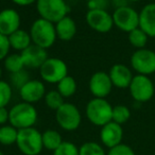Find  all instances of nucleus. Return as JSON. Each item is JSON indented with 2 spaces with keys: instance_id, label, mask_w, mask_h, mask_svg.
Here are the masks:
<instances>
[{
  "instance_id": "f257e3e1",
  "label": "nucleus",
  "mask_w": 155,
  "mask_h": 155,
  "mask_svg": "<svg viewBox=\"0 0 155 155\" xmlns=\"http://www.w3.org/2000/svg\"><path fill=\"white\" fill-rule=\"evenodd\" d=\"M29 32L31 35L32 44L46 50L51 48L58 38L55 25L41 17L33 22Z\"/></svg>"
},
{
  "instance_id": "f03ea898",
  "label": "nucleus",
  "mask_w": 155,
  "mask_h": 155,
  "mask_svg": "<svg viewBox=\"0 0 155 155\" xmlns=\"http://www.w3.org/2000/svg\"><path fill=\"white\" fill-rule=\"evenodd\" d=\"M9 122L17 130L33 127L36 123L38 114L35 106L27 102H19L9 110Z\"/></svg>"
},
{
  "instance_id": "7ed1b4c3",
  "label": "nucleus",
  "mask_w": 155,
  "mask_h": 155,
  "mask_svg": "<svg viewBox=\"0 0 155 155\" xmlns=\"http://www.w3.org/2000/svg\"><path fill=\"white\" fill-rule=\"evenodd\" d=\"M85 114L91 123L97 127H103L112 121L113 106L106 99L93 98L87 103Z\"/></svg>"
},
{
  "instance_id": "20e7f679",
  "label": "nucleus",
  "mask_w": 155,
  "mask_h": 155,
  "mask_svg": "<svg viewBox=\"0 0 155 155\" xmlns=\"http://www.w3.org/2000/svg\"><path fill=\"white\" fill-rule=\"evenodd\" d=\"M16 144L22 154L38 155L44 149L41 133L34 127L18 130Z\"/></svg>"
},
{
  "instance_id": "39448f33",
  "label": "nucleus",
  "mask_w": 155,
  "mask_h": 155,
  "mask_svg": "<svg viewBox=\"0 0 155 155\" xmlns=\"http://www.w3.org/2000/svg\"><path fill=\"white\" fill-rule=\"evenodd\" d=\"M35 5L41 18L53 24H56L69 13V7L65 0H37Z\"/></svg>"
},
{
  "instance_id": "423d86ee",
  "label": "nucleus",
  "mask_w": 155,
  "mask_h": 155,
  "mask_svg": "<svg viewBox=\"0 0 155 155\" xmlns=\"http://www.w3.org/2000/svg\"><path fill=\"white\" fill-rule=\"evenodd\" d=\"M129 91L134 101L146 103L155 96V83L149 78V75L136 74L130 84Z\"/></svg>"
},
{
  "instance_id": "0eeeda50",
  "label": "nucleus",
  "mask_w": 155,
  "mask_h": 155,
  "mask_svg": "<svg viewBox=\"0 0 155 155\" xmlns=\"http://www.w3.org/2000/svg\"><path fill=\"white\" fill-rule=\"evenodd\" d=\"M39 74L43 82L58 84L62 79L68 75V66L58 58H48L39 68Z\"/></svg>"
},
{
  "instance_id": "6e6552de",
  "label": "nucleus",
  "mask_w": 155,
  "mask_h": 155,
  "mask_svg": "<svg viewBox=\"0 0 155 155\" xmlns=\"http://www.w3.org/2000/svg\"><path fill=\"white\" fill-rule=\"evenodd\" d=\"M55 120L61 129L65 131H75L80 127L82 115L74 104L65 102L58 110H55Z\"/></svg>"
},
{
  "instance_id": "1a4fd4ad",
  "label": "nucleus",
  "mask_w": 155,
  "mask_h": 155,
  "mask_svg": "<svg viewBox=\"0 0 155 155\" xmlns=\"http://www.w3.org/2000/svg\"><path fill=\"white\" fill-rule=\"evenodd\" d=\"M130 63L137 74H153L155 72V52L148 48L137 49L132 54Z\"/></svg>"
},
{
  "instance_id": "9d476101",
  "label": "nucleus",
  "mask_w": 155,
  "mask_h": 155,
  "mask_svg": "<svg viewBox=\"0 0 155 155\" xmlns=\"http://www.w3.org/2000/svg\"><path fill=\"white\" fill-rule=\"evenodd\" d=\"M112 15L114 26L123 32L130 33L139 27V13L130 5L115 9Z\"/></svg>"
},
{
  "instance_id": "9b49d317",
  "label": "nucleus",
  "mask_w": 155,
  "mask_h": 155,
  "mask_svg": "<svg viewBox=\"0 0 155 155\" xmlns=\"http://www.w3.org/2000/svg\"><path fill=\"white\" fill-rule=\"evenodd\" d=\"M85 18L89 28L98 33H107L114 27L113 15L107 10H88Z\"/></svg>"
},
{
  "instance_id": "f8f14e48",
  "label": "nucleus",
  "mask_w": 155,
  "mask_h": 155,
  "mask_svg": "<svg viewBox=\"0 0 155 155\" xmlns=\"http://www.w3.org/2000/svg\"><path fill=\"white\" fill-rule=\"evenodd\" d=\"M113 83L110 81V74L105 71H97L89 79L88 88L94 98H103L106 99L112 93Z\"/></svg>"
},
{
  "instance_id": "ddd939ff",
  "label": "nucleus",
  "mask_w": 155,
  "mask_h": 155,
  "mask_svg": "<svg viewBox=\"0 0 155 155\" xmlns=\"http://www.w3.org/2000/svg\"><path fill=\"white\" fill-rule=\"evenodd\" d=\"M46 86L41 80H30L19 89V96L21 100L27 103L34 104L45 98Z\"/></svg>"
},
{
  "instance_id": "4468645a",
  "label": "nucleus",
  "mask_w": 155,
  "mask_h": 155,
  "mask_svg": "<svg viewBox=\"0 0 155 155\" xmlns=\"http://www.w3.org/2000/svg\"><path fill=\"white\" fill-rule=\"evenodd\" d=\"M20 55L24 61L25 67L30 69H39L49 58L47 50L34 44L20 52Z\"/></svg>"
},
{
  "instance_id": "2eb2a0df",
  "label": "nucleus",
  "mask_w": 155,
  "mask_h": 155,
  "mask_svg": "<svg viewBox=\"0 0 155 155\" xmlns=\"http://www.w3.org/2000/svg\"><path fill=\"white\" fill-rule=\"evenodd\" d=\"M108 74H110L113 86L120 89L129 88L130 84H131L134 78L131 68L124 64L113 65L110 67Z\"/></svg>"
},
{
  "instance_id": "dca6fc26",
  "label": "nucleus",
  "mask_w": 155,
  "mask_h": 155,
  "mask_svg": "<svg viewBox=\"0 0 155 155\" xmlns=\"http://www.w3.org/2000/svg\"><path fill=\"white\" fill-rule=\"evenodd\" d=\"M21 18L16 10L5 9L0 11V33L10 36L12 33L20 29Z\"/></svg>"
},
{
  "instance_id": "f3484780",
  "label": "nucleus",
  "mask_w": 155,
  "mask_h": 155,
  "mask_svg": "<svg viewBox=\"0 0 155 155\" xmlns=\"http://www.w3.org/2000/svg\"><path fill=\"white\" fill-rule=\"evenodd\" d=\"M123 138V130L122 127L118 123L110 121L105 125L101 127L100 131V139L102 143L108 149L121 143Z\"/></svg>"
},
{
  "instance_id": "a211bd4d",
  "label": "nucleus",
  "mask_w": 155,
  "mask_h": 155,
  "mask_svg": "<svg viewBox=\"0 0 155 155\" xmlns=\"http://www.w3.org/2000/svg\"><path fill=\"white\" fill-rule=\"evenodd\" d=\"M139 28L149 37H155V2L146 5L139 12Z\"/></svg>"
},
{
  "instance_id": "6ab92c4d",
  "label": "nucleus",
  "mask_w": 155,
  "mask_h": 155,
  "mask_svg": "<svg viewBox=\"0 0 155 155\" xmlns=\"http://www.w3.org/2000/svg\"><path fill=\"white\" fill-rule=\"evenodd\" d=\"M55 25L56 36L63 41H69L75 36L77 33V24L70 16H65L61 20H58Z\"/></svg>"
},
{
  "instance_id": "aec40b11",
  "label": "nucleus",
  "mask_w": 155,
  "mask_h": 155,
  "mask_svg": "<svg viewBox=\"0 0 155 155\" xmlns=\"http://www.w3.org/2000/svg\"><path fill=\"white\" fill-rule=\"evenodd\" d=\"M8 37H9L11 48L16 50V51L21 52L25 49H27L30 45H32V39H31L30 32H28L26 30H22V29H18L17 31L12 33Z\"/></svg>"
},
{
  "instance_id": "412c9836",
  "label": "nucleus",
  "mask_w": 155,
  "mask_h": 155,
  "mask_svg": "<svg viewBox=\"0 0 155 155\" xmlns=\"http://www.w3.org/2000/svg\"><path fill=\"white\" fill-rule=\"evenodd\" d=\"M41 139H43L44 148L49 151H54L63 142L62 136L55 130H46L41 134Z\"/></svg>"
},
{
  "instance_id": "4be33fe9",
  "label": "nucleus",
  "mask_w": 155,
  "mask_h": 155,
  "mask_svg": "<svg viewBox=\"0 0 155 155\" xmlns=\"http://www.w3.org/2000/svg\"><path fill=\"white\" fill-rule=\"evenodd\" d=\"M58 89L56 91L61 94L64 98H70L75 94L78 88L77 81L71 75H66L64 79L58 83Z\"/></svg>"
},
{
  "instance_id": "5701e85b",
  "label": "nucleus",
  "mask_w": 155,
  "mask_h": 155,
  "mask_svg": "<svg viewBox=\"0 0 155 155\" xmlns=\"http://www.w3.org/2000/svg\"><path fill=\"white\" fill-rule=\"evenodd\" d=\"M18 130L11 124H5L0 127V143L3 146H12L16 143Z\"/></svg>"
},
{
  "instance_id": "b1692460",
  "label": "nucleus",
  "mask_w": 155,
  "mask_h": 155,
  "mask_svg": "<svg viewBox=\"0 0 155 155\" xmlns=\"http://www.w3.org/2000/svg\"><path fill=\"white\" fill-rule=\"evenodd\" d=\"M3 66H5V70L9 71L10 74H11V73L18 72V71L26 68L20 53L9 54V55L3 60Z\"/></svg>"
},
{
  "instance_id": "393cba45",
  "label": "nucleus",
  "mask_w": 155,
  "mask_h": 155,
  "mask_svg": "<svg viewBox=\"0 0 155 155\" xmlns=\"http://www.w3.org/2000/svg\"><path fill=\"white\" fill-rule=\"evenodd\" d=\"M127 38H129V43L137 50L146 48L147 44H148L149 36L144 33V31H142L138 27V28L134 29L130 33H127Z\"/></svg>"
},
{
  "instance_id": "a878e982",
  "label": "nucleus",
  "mask_w": 155,
  "mask_h": 155,
  "mask_svg": "<svg viewBox=\"0 0 155 155\" xmlns=\"http://www.w3.org/2000/svg\"><path fill=\"white\" fill-rule=\"evenodd\" d=\"M130 118H131V110L127 106L122 105V104L113 106L112 121L122 125L123 123L127 122Z\"/></svg>"
},
{
  "instance_id": "bb28decb",
  "label": "nucleus",
  "mask_w": 155,
  "mask_h": 155,
  "mask_svg": "<svg viewBox=\"0 0 155 155\" xmlns=\"http://www.w3.org/2000/svg\"><path fill=\"white\" fill-rule=\"evenodd\" d=\"M64 99L65 98L58 91H47L45 95V98H44L47 107H49L50 110H58L65 103Z\"/></svg>"
},
{
  "instance_id": "cd10ccee",
  "label": "nucleus",
  "mask_w": 155,
  "mask_h": 155,
  "mask_svg": "<svg viewBox=\"0 0 155 155\" xmlns=\"http://www.w3.org/2000/svg\"><path fill=\"white\" fill-rule=\"evenodd\" d=\"M30 74L27 70L22 69V70L18 71L15 73H11L10 74V84H11L12 88H15L19 91L28 81H30Z\"/></svg>"
},
{
  "instance_id": "c85d7f7f",
  "label": "nucleus",
  "mask_w": 155,
  "mask_h": 155,
  "mask_svg": "<svg viewBox=\"0 0 155 155\" xmlns=\"http://www.w3.org/2000/svg\"><path fill=\"white\" fill-rule=\"evenodd\" d=\"M79 155H106V153L98 142L87 141L79 148Z\"/></svg>"
},
{
  "instance_id": "c756f323",
  "label": "nucleus",
  "mask_w": 155,
  "mask_h": 155,
  "mask_svg": "<svg viewBox=\"0 0 155 155\" xmlns=\"http://www.w3.org/2000/svg\"><path fill=\"white\" fill-rule=\"evenodd\" d=\"M13 96V88L7 81L0 80V107H7Z\"/></svg>"
},
{
  "instance_id": "7c9ffc66",
  "label": "nucleus",
  "mask_w": 155,
  "mask_h": 155,
  "mask_svg": "<svg viewBox=\"0 0 155 155\" xmlns=\"http://www.w3.org/2000/svg\"><path fill=\"white\" fill-rule=\"evenodd\" d=\"M53 155H79V148L70 141H63L53 151Z\"/></svg>"
},
{
  "instance_id": "2f4dec72",
  "label": "nucleus",
  "mask_w": 155,
  "mask_h": 155,
  "mask_svg": "<svg viewBox=\"0 0 155 155\" xmlns=\"http://www.w3.org/2000/svg\"><path fill=\"white\" fill-rule=\"evenodd\" d=\"M106 155H135L134 150L125 143H119L108 150Z\"/></svg>"
},
{
  "instance_id": "473e14b6",
  "label": "nucleus",
  "mask_w": 155,
  "mask_h": 155,
  "mask_svg": "<svg viewBox=\"0 0 155 155\" xmlns=\"http://www.w3.org/2000/svg\"><path fill=\"white\" fill-rule=\"evenodd\" d=\"M10 46L9 37L0 33V61H3L10 53Z\"/></svg>"
},
{
  "instance_id": "72a5a7b5",
  "label": "nucleus",
  "mask_w": 155,
  "mask_h": 155,
  "mask_svg": "<svg viewBox=\"0 0 155 155\" xmlns=\"http://www.w3.org/2000/svg\"><path fill=\"white\" fill-rule=\"evenodd\" d=\"M110 0H87L88 10H107Z\"/></svg>"
},
{
  "instance_id": "f704fd0d",
  "label": "nucleus",
  "mask_w": 155,
  "mask_h": 155,
  "mask_svg": "<svg viewBox=\"0 0 155 155\" xmlns=\"http://www.w3.org/2000/svg\"><path fill=\"white\" fill-rule=\"evenodd\" d=\"M9 110L7 107H0V125H5L9 122Z\"/></svg>"
},
{
  "instance_id": "c9c22d12",
  "label": "nucleus",
  "mask_w": 155,
  "mask_h": 155,
  "mask_svg": "<svg viewBox=\"0 0 155 155\" xmlns=\"http://www.w3.org/2000/svg\"><path fill=\"white\" fill-rule=\"evenodd\" d=\"M36 1L37 0H12V2L18 7H29L33 3H36Z\"/></svg>"
},
{
  "instance_id": "e433bc0d",
  "label": "nucleus",
  "mask_w": 155,
  "mask_h": 155,
  "mask_svg": "<svg viewBox=\"0 0 155 155\" xmlns=\"http://www.w3.org/2000/svg\"><path fill=\"white\" fill-rule=\"evenodd\" d=\"M110 5H113L115 9L127 7L129 5V0H110Z\"/></svg>"
},
{
  "instance_id": "4c0bfd02",
  "label": "nucleus",
  "mask_w": 155,
  "mask_h": 155,
  "mask_svg": "<svg viewBox=\"0 0 155 155\" xmlns=\"http://www.w3.org/2000/svg\"><path fill=\"white\" fill-rule=\"evenodd\" d=\"M141 0H129V2H139Z\"/></svg>"
},
{
  "instance_id": "58836bf2",
  "label": "nucleus",
  "mask_w": 155,
  "mask_h": 155,
  "mask_svg": "<svg viewBox=\"0 0 155 155\" xmlns=\"http://www.w3.org/2000/svg\"><path fill=\"white\" fill-rule=\"evenodd\" d=\"M1 75H2V69H1V66H0V80H1Z\"/></svg>"
},
{
  "instance_id": "ea45409f",
  "label": "nucleus",
  "mask_w": 155,
  "mask_h": 155,
  "mask_svg": "<svg viewBox=\"0 0 155 155\" xmlns=\"http://www.w3.org/2000/svg\"><path fill=\"white\" fill-rule=\"evenodd\" d=\"M0 155H5V154H3V152H2V151H0Z\"/></svg>"
}]
</instances>
